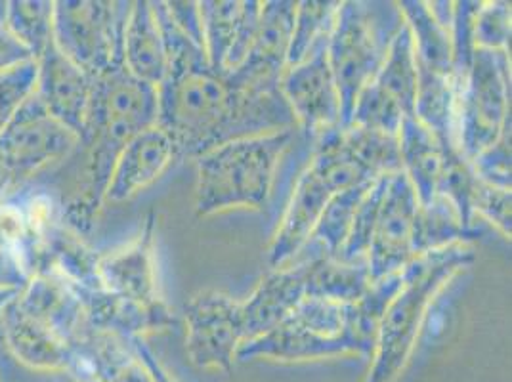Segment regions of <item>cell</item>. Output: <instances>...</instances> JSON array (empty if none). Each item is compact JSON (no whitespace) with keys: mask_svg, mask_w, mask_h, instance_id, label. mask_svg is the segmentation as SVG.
I'll return each mask as SVG.
<instances>
[{"mask_svg":"<svg viewBox=\"0 0 512 382\" xmlns=\"http://www.w3.org/2000/svg\"><path fill=\"white\" fill-rule=\"evenodd\" d=\"M369 287L367 262L344 264L331 256L293 258L264 277L247 300L203 291L186 306V350L201 369L228 371L241 344L276 329L310 297L356 302Z\"/></svg>","mask_w":512,"mask_h":382,"instance_id":"obj_1","label":"cell"},{"mask_svg":"<svg viewBox=\"0 0 512 382\" xmlns=\"http://www.w3.org/2000/svg\"><path fill=\"white\" fill-rule=\"evenodd\" d=\"M157 127L171 134L180 157L197 159L239 138L297 128V119L279 88H241L207 62L167 71L157 86Z\"/></svg>","mask_w":512,"mask_h":382,"instance_id":"obj_2","label":"cell"},{"mask_svg":"<svg viewBox=\"0 0 512 382\" xmlns=\"http://www.w3.org/2000/svg\"><path fill=\"white\" fill-rule=\"evenodd\" d=\"M400 169L394 136L358 127L323 132L310 146L308 165L300 172L268 245V264L281 268L291 262L337 195Z\"/></svg>","mask_w":512,"mask_h":382,"instance_id":"obj_3","label":"cell"},{"mask_svg":"<svg viewBox=\"0 0 512 382\" xmlns=\"http://www.w3.org/2000/svg\"><path fill=\"white\" fill-rule=\"evenodd\" d=\"M153 125H157V86L138 81L125 67L94 79L77 148L83 153L77 186L60 207L65 228L79 235L92 230L121 149Z\"/></svg>","mask_w":512,"mask_h":382,"instance_id":"obj_4","label":"cell"},{"mask_svg":"<svg viewBox=\"0 0 512 382\" xmlns=\"http://www.w3.org/2000/svg\"><path fill=\"white\" fill-rule=\"evenodd\" d=\"M476 260L470 243L448 247L417 256L404 268V283L384 310L377 329L373 363L365 382H394L411 358L428 306L455 277L463 274Z\"/></svg>","mask_w":512,"mask_h":382,"instance_id":"obj_5","label":"cell"},{"mask_svg":"<svg viewBox=\"0 0 512 382\" xmlns=\"http://www.w3.org/2000/svg\"><path fill=\"white\" fill-rule=\"evenodd\" d=\"M297 138V128H289L239 138L197 157V216L262 211L274 193L279 163Z\"/></svg>","mask_w":512,"mask_h":382,"instance_id":"obj_6","label":"cell"},{"mask_svg":"<svg viewBox=\"0 0 512 382\" xmlns=\"http://www.w3.org/2000/svg\"><path fill=\"white\" fill-rule=\"evenodd\" d=\"M377 335L363 323L356 302L310 297L260 339L241 344L235 360L310 361L373 356Z\"/></svg>","mask_w":512,"mask_h":382,"instance_id":"obj_7","label":"cell"},{"mask_svg":"<svg viewBox=\"0 0 512 382\" xmlns=\"http://www.w3.org/2000/svg\"><path fill=\"white\" fill-rule=\"evenodd\" d=\"M404 16L398 2H339L331 27L327 58L341 102V127H350L363 88L383 67Z\"/></svg>","mask_w":512,"mask_h":382,"instance_id":"obj_8","label":"cell"},{"mask_svg":"<svg viewBox=\"0 0 512 382\" xmlns=\"http://www.w3.org/2000/svg\"><path fill=\"white\" fill-rule=\"evenodd\" d=\"M511 58L507 50L474 48L467 77L453 79V136L472 161L511 123Z\"/></svg>","mask_w":512,"mask_h":382,"instance_id":"obj_9","label":"cell"},{"mask_svg":"<svg viewBox=\"0 0 512 382\" xmlns=\"http://www.w3.org/2000/svg\"><path fill=\"white\" fill-rule=\"evenodd\" d=\"M130 6L102 0L54 2V44L92 79L121 69Z\"/></svg>","mask_w":512,"mask_h":382,"instance_id":"obj_10","label":"cell"},{"mask_svg":"<svg viewBox=\"0 0 512 382\" xmlns=\"http://www.w3.org/2000/svg\"><path fill=\"white\" fill-rule=\"evenodd\" d=\"M417 69L413 37L406 22L392 39L386 60L375 79L365 86L356 102L350 127L398 136L406 117H415Z\"/></svg>","mask_w":512,"mask_h":382,"instance_id":"obj_11","label":"cell"},{"mask_svg":"<svg viewBox=\"0 0 512 382\" xmlns=\"http://www.w3.org/2000/svg\"><path fill=\"white\" fill-rule=\"evenodd\" d=\"M79 138L48 115L35 92L23 102L0 134V155L25 186L41 170L69 159Z\"/></svg>","mask_w":512,"mask_h":382,"instance_id":"obj_12","label":"cell"},{"mask_svg":"<svg viewBox=\"0 0 512 382\" xmlns=\"http://www.w3.org/2000/svg\"><path fill=\"white\" fill-rule=\"evenodd\" d=\"M329 35H323L300 64L287 67L279 92L297 119L300 138L312 146L323 132L341 127V102L327 58Z\"/></svg>","mask_w":512,"mask_h":382,"instance_id":"obj_13","label":"cell"},{"mask_svg":"<svg viewBox=\"0 0 512 382\" xmlns=\"http://www.w3.org/2000/svg\"><path fill=\"white\" fill-rule=\"evenodd\" d=\"M419 207L417 193L406 172L402 169L392 172L369 243V283L404 270L417 258L415 224Z\"/></svg>","mask_w":512,"mask_h":382,"instance_id":"obj_14","label":"cell"},{"mask_svg":"<svg viewBox=\"0 0 512 382\" xmlns=\"http://www.w3.org/2000/svg\"><path fill=\"white\" fill-rule=\"evenodd\" d=\"M297 2L272 0L262 2L253 43L245 60L228 71L235 85L249 90H276L287 69V54L295 27Z\"/></svg>","mask_w":512,"mask_h":382,"instance_id":"obj_15","label":"cell"},{"mask_svg":"<svg viewBox=\"0 0 512 382\" xmlns=\"http://www.w3.org/2000/svg\"><path fill=\"white\" fill-rule=\"evenodd\" d=\"M92 83L94 79L67 60L52 39L37 60V83L33 92L50 117L81 138L90 107Z\"/></svg>","mask_w":512,"mask_h":382,"instance_id":"obj_16","label":"cell"},{"mask_svg":"<svg viewBox=\"0 0 512 382\" xmlns=\"http://www.w3.org/2000/svg\"><path fill=\"white\" fill-rule=\"evenodd\" d=\"M176 159H180V153L169 132L157 125L138 132L121 149L113 165L104 203L130 201L155 184Z\"/></svg>","mask_w":512,"mask_h":382,"instance_id":"obj_17","label":"cell"},{"mask_svg":"<svg viewBox=\"0 0 512 382\" xmlns=\"http://www.w3.org/2000/svg\"><path fill=\"white\" fill-rule=\"evenodd\" d=\"M262 2L209 0L199 2L205 52L214 71H234L249 52Z\"/></svg>","mask_w":512,"mask_h":382,"instance_id":"obj_18","label":"cell"},{"mask_svg":"<svg viewBox=\"0 0 512 382\" xmlns=\"http://www.w3.org/2000/svg\"><path fill=\"white\" fill-rule=\"evenodd\" d=\"M71 287V285H69ZM85 312L86 327L94 331L115 333L119 337L146 339L155 333H167L178 325L171 306L161 300L157 304H138L102 289L71 287Z\"/></svg>","mask_w":512,"mask_h":382,"instance_id":"obj_19","label":"cell"},{"mask_svg":"<svg viewBox=\"0 0 512 382\" xmlns=\"http://www.w3.org/2000/svg\"><path fill=\"white\" fill-rule=\"evenodd\" d=\"M155 216L123 249L100 256L98 272L104 289L138 304H157L163 298L155 276Z\"/></svg>","mask_w":512,"mask_h":382,"instance_id":"obj_20","label":"cell"},{"mask_svg":"<svg viewBox=\"0 0 512 382\" xmlns=\"http://www.w3.org/2000/svg\"><path fill=\"white\" fill-rule=\"evenodd\" d=\"M18 297V295H16ZM2 344L18 363L39 373H69L73 348L12 300L0 314Z\"/></svg>","mask_w":512,"mask_h":382,"instance_id":"obj_21","label":"cell"},{"mask_svg":"<svg viewBox=\"0 0 512 382\" xmlns=\"http://www.w3.org/2000/svg\"><path fill=\"white\" fill-rule=\"evenodd\" d=\"M27 316L41 321L65 342H73L86 327L85 312L73 289L58 277L35 274L14 298Z\"/></svg>","mask_w":512,"mask_h":382,"instance_id":"obj_22","label":"cell"},{"mask_svg":"<svg viewBox=\"0 0 512 382\" xmlns=\"http://www.w3.org/2000/svg\"><path fill=\"white\" fill-rule=\"evenodd\" d=\"M396 138L402 170L417 193L419 205L427 207L436 195L442 193L446 155L432 132L419 123L417 117H406Z\"/></svg>","mask_w":512,"mask_h":382,"instance_id":"obj_23","label":"cell"},{"mask_svg":"<svg viewBox=\"0 0 512 382\" xmlns=\"http://www.w3.org/2000/svg\"><path fill=\"white\" fill-rule=\"evenodd\" d=\"M123 65L132 77L142 83L159 86L167 77V52L151 2H132L128 12L125 41H123Z\"/></svg>","mask_w":512,"mask_h":382,"instance_id":"obj_24","label":"cell"},{"mask_svg":"<svg viewBox=\"0 0 512 382\" xmlns=\"http://www.w3.org/2000/svg\"><path fill=\"white\" fill-rule=\"evenodd\" d=\"M482 234V228L463 226L453 201L440 193L430 205L419 207L415 224V255H425L453 243H470Z\"/></svg>","mask_w":512,"mask_h":382,"instance_id":"obj_25","label":"cell"},{"mask_svg":"<svg viewBox=\"0 0 512 382\" xmlns=\"http://www.w3.org/2000/svg\"><path fill=\"white\" fill-rule=\"evenodd\" d=\"M4 29L37 62L54 39V2H6Z\"/></svg>","mask_w":512,"mask_h":382,"instance_id":"obj_26","label":"cell"},{"mask_svg":"<svg viewBox=\"0 0 512 382\" xmlns=\"http://www.w3.org/2000/svg\"><path fill=\"white\" fill-rule=\"evenodd\" d=\"M339 2H297L295 27L287 54V67L300 64L323 35L333 27Z\"/></svg>","mask_w":512,"mask_h":382,"instance_id":"obj_27","label":"cell"},{"mask_svg":"<svg viewBox=\"0 0 512 382\" xmlns=\"http://www.w3.org/2000/svg\"><path fill=\"white\" fill-rule=\"evenodd\" d=\"M37 83V62L10 67L0 71V134L12 121L23 102L33 94Z\"/></svg>","mask_w":512,"mask_h":382,"instance_id":"obj_28","label":"cell"},{"mask_svg":"<svg viewBox=\"0 0 512 382\" xmlns=\"http://www.w3.org/2000/svg\"><path fill=\"white\" fill-rule=\"evenodd\" d=\"M474 46L507 50L511 39V6L507 2H482L474 18Z\"/></svg>","mask_w":512,"mask_h":382,"instance_id":"obj_29","label":"cell"},{"mask_svg":"<svg viewBox=\"0 0 512 382\" xmlns=\"http://www.w3.org/2000/svg\"><path fill=\"white\" fill-rule=\"evenodd\" d=\"M470 207L474 216H484L507 239L511 237V190L491 186L474 174Z\"/></svg>","mask_w":512,"mask_h":382,"instance_id":"obj_30","label":"cell"},{"mask_svg":"<svg viewBox=\"0 0 512 382\" xmlns=\"http://www.w3.org/2000/svg\"><path fill=\"white\" fill-rule=\"evenodd\" d=\"M470 169L491 186L511 190V123L491 148L470 161Z\"/></svg>","mask_w":512,"mask_h":382,"instance_id":"obj_31","label":"cell"},{"mask_svg":"<svg viewBox=\"0 0 512 382\" xmlns=\"http://www.w3.org/2000/svg\"><path fill=\"white\" fill-rule=\"evenodd\" d=\"M171 14L172 22L176 27L188 35L193 43L205 50V35H203V22L199 14V2H165ZM207 54V52H205Z\"/></svg>","mask_w":512,"mask_h":382,"instance_id":"obj_32","label":"cell"},{"mask_svg":"<svg viewBox=\"0 0 512 382\" xmlns=\"http://www.w3.org/2000/svg\"><path fill=\"white\" fill-rule=\"evenodd\" d=\"M31 54L6 29H0V71L31 62Z\"/></svg>","mask_w":512,"mask_h":382,"instance_id":"obj_33","label":"cell"},{"mask_svg":"<svg viewBox=\"0 0 512 382\" xmlns=\"http://www.w3.org/2000/svg\"><path fill=\"white\" fill-rule=\"evenodd\" d=\"M130 342L132 350L136 352V356L142 360V363L148 367L150 371L151 379L155 382H176V379L172 377L171 373L159 363V360L155 358V354L151 352L150 346L146 344V340L138 339V337H125Z\"/></svg>","mask_w":512,"mask_h":382,"instance_id":"obj_34","label":"cell"},{"mask_svg":"<svg viewBox=\"0 0 512 382\" xmlns=\"http://www.w3.org/2000/svg\"><path fill=\"white\" fill-rule=\"evenodd\" d=\"M22 190L20 180L16 178L12 167L6 163V159L0 155V203L8 201L16 191Z\"/></svg>","mask_w":512,"mask_h":382,"instance_id":"obj_35","label":"cell"},{"mask_svg":"<svg viewBox=\"0 0 512 382\" xmlns=\"http://www.w3.org/2000/svg\"><path fill=\"white\" fill-rule=\"evenodd\" d=\"M18 293H20V289H14V287H0V314H2V310L16 298Z\"/></svg>","mask_w":512,"mask_h":382,"instance_id":"obj_36","label":"cell"},{"mask_svg":"<svg viewBox=\"0 0 512 382\" xmlns=\"http://www.w3.org/2000/svg\"><path fill=\"white\" fill-rule=\"evenodd\" d=\"M4 20H6V2H0V29H4Z\"/></svg>","mask_w":512,"mask_h":382,"instance_id":"obj_37","label":"cell"},{"mask_svg":"<svg viewBox=\"0 0 512 382\" xmlns=\"http://www.w3.org/2000/svg\"><path fill=\"white\" fill-rule=\"evenodd\" d=\"M0 344H2V327H0Z\"/></svg>","mask_w":512,"mask_h":382,"instance_id":"obj_38","label":"cell"},{"mask_svg":"<svg viewBox=\"0 0 512 382\" xmlns=\"http://www.w3.org/2000/svg\"><path fill=\"white\" fill-rule=\"evenodd\" d=\"M81 382H100V381H81Z\"/></svg>","mask_w":512,"mask_h":382,"instance_id":"obj_39","label":"cell"}]
</instances>
